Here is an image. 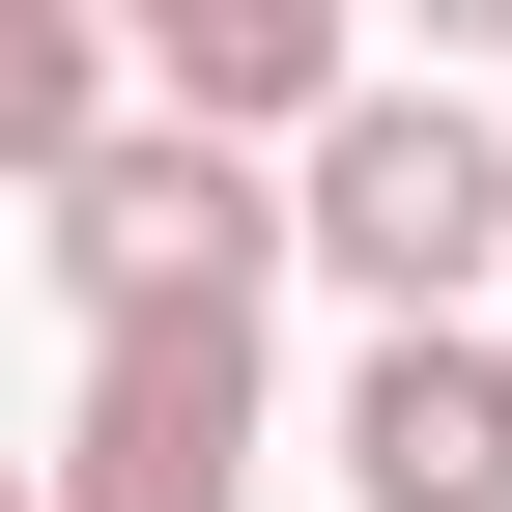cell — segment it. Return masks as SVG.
Masks as SVG:
<instances>
[{
  "label": "cell",
  "instance_id": "obj_1",
  "mask_svg": "<svg viewBox=\"0 0 512 512\" xmlns=\"http://www.w3.org/2000/svg\"><path fill=\"white\" fill-rule=\"evenodd\" d=\"M285 256H342L370 342L484 313V285H512V114H484V86H342V114L285 143Z\"/></svg>",
  "mask_w": 512,
  "mask_h": 512
},
{
  "label": "cell",
  "instance_id": "obj_2",
  "mask_svg": "<svg viewBox=\"0 0 512 512\" xmlns=\"http://www.w3.org/2000/svg\"><path fill=\"white\" fill-rule=\"evenodd\" d=\"M256 456H285L256 313H114L86 399H57V456H29V512H256Z\"/></svg>",
  "mask_w": 512,
  "mask_h": 512
},
{
  "label": "cell",
  "instance_id": "obj_3",
  "mask_svg": "<svg viewBox=\"0 0 512 512\" xmlns=\"http://www.w3.org/2000/svg\"><path fill=\"white\" fill-rule=\"evenodd\" d=\"M29 256H57V313H256V256H285V171H228V143H171V114H114L86 171L29 200Z\"/></svg>",
  "mask_w": 512,
  "mask_h": 512
},
{
  "label": "cell",
  "instance_id": "obj_4",
  "mask_svg": "<svg viewBox=\"0 0 512 512\" xmlns=\"http://www.w3.org/2000/svg\"><path fill=\"white\" fill-rule=\"evenodd\" d=\"M342 86H370L342 0H143V29H114V114H171V143H228V171H285Z\"/></svg>",
  "mask_w": 512,
  "mask_h": 512
},
{
  "label": "cell",
  "instance_id": "obj_5",
  "mask_svg": "<svg viewBox=\"0 0 512 512\" xmlns=\"http://www.w3.org/2000/svg\"><path fill=\"white\" fill-rule=\"evenodd\" d=\"M313 456H342V512H512V342H484V313H427V342H342Z\"/></svg>",
  "mask_w": 512,
  "mask_h": 512
},
{
  "label": "cell",
  "instance_id": "obj_6",
  "mask_svg": "<svg viewBox=\"0 0 512 512\" xmlns=\"http://www.w3.org/2000/svg\"><path fill=\"white\" fill-rule=\"evenodd\" d=\"M86 143H114V29L86 0H0V200H57Z\"/></svg>",
  "mask_w": 512,
  "mask_h": 512
},
{
  "label": "cell",
  "instance_id": "obj_7",
  "mask_svg": "<svg viewBox=\"0 0 512 512\" xmlns=\"http://www.w3.org/2000/svg\"><path fill=\"white\" fill-rule=\"evenodd\" d=\"M0 512H29V456H0Z\"/></svg>",
  "mask_w": 512,
  "mask_h": 512
}]
</instances>
